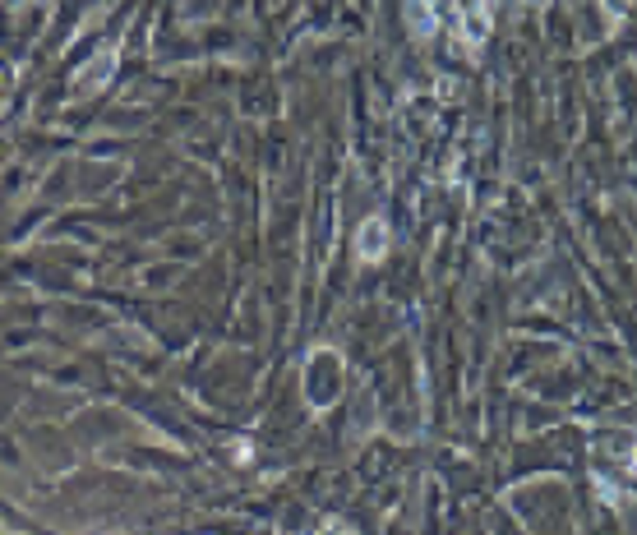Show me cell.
I'll use <instances>...</instances> for the list:
<instances>
[{"label":"cell","instance_id":"cell-2","mask_svg":"<svg viewBox=\"0 0 637 535\" xmlns=\"http://www.w3.org/2000/svg\"><path fill=\"white\" fill-rule=\"evenodd\" d=\"M111 60H116V51H102V65H93L88 74L78 78V88H93V83H107V74H111Z\"/></svg>","mask_w":637,"mask_h":535},{"label":"cell","instance_id":"cell-1","mask_svg":"<svg viewBox=\"0 0 637 535\" xmlns=\"http://www.w3.org/2000/svg\"><path fill=\"white\" fill-rule=\"evenodd\" d=\"M356 254L365 258V263H379L383 258V249H388V222L383 217H369L365 226H360V240H356Z\"/></svg>","mask_w":637,"mask_h":535}]
</instances>
